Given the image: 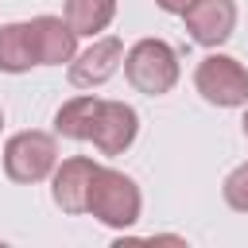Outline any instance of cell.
<instances>
[{
    "instance_id": "obj_1",
    "label": "cell",
    "mask_w": 248,
    "mask_h": 248,
    "mask_svg": "<svg viewBox=\"0 0 248 248\" xmlns=\"http://www.w3.org/2000/svg\"><path fill=\"white\" fill-rule=\"evenodd\" d=\"M85 213L93 221L108 225V229H132L140 221V213H143V194H140L132 174H124L116 167H97Z\"/></svg>"
},
{
    "instance_id": "obj_2",
    "label": "cell",
    "mask_w": 248,
    "mask_h": 248,
    "mask_svg": "<svg viewBox=\"0 0 248 248\" xmlns=\"http://www.w3.org/2000/svg\"><path fill=\"white\" fill-rule=\"evenodd\" d=\"M124 78L136 93L147 97H163L178 85L182 66H178V50L167 39H140L124 50Z\"/></svg>"
},
{
    "instance_id": "obj_3",
    "label": "cell",
    "mask_w": 248,
    "mask_h": 248,
    "mask_svg": "<svg viewBox=\"0 0 248 248\" xmlns=\"http://www.w3.org/2000/svg\"><path fill=\"white\" fill-rule=\"evenodd\" d=\"M58 167V143L50 132H39V128H27V132H16L8 136L4 143V174L19 186H35L43 178H50Z\"/></svg>"
},
{
    "instance_id": "obj_4",
    "label": "cell",
    "mask_w": 248,
    "mask_h": 248,
    "mask_svg": "<svg viewBox=\"0 0 248 248\" xmlns=\"http://www.w3.org/2000/svg\"><path fill=\"white\" fill-rule=\"evenodd\" d=\"M194 89L202 93V101H209L217 108H240V105H248V70L232 54L213 50V54H205L198 62Z\"/></svg>"
},
{
    "instance_id": "obj_5",
    "label": "cell",
    "mask_w": 248,
    "mask_h": 248,
    "mask_svg": "<svg viewBox=\"0 0 248 248\" xmlns=\"http://www.w3.org/2000/svg\"><path fill=\"white\" fill-rule=\"evenodd\" d=\"M124 66V43L116 39V35H97L85 50H78L74 54V62H70V85L74 89H97V85H105L116 70Z\"/></svg>"
},
{
    "instance_id": "obj_6",
    "label": "cell",
    "mask_w": 248,
    "mask_h": 248,
    "mask_svg": "<svg viewBox=\"0 0 248 248\" xmlns=\"http://www.w3.org/2000/svg\"><path fill=\"white\" fill-rule=\"evenodd\" d=\"M186 31L198 46H225L236 31V0H194L186 8Z\"/></svg>"
},
{
    "instance_id": "obj_7",
    "label": "cell",
    "mask_w": 248,
    "mask_h": 248,
    "mask_svg": "<svg viewBox=\"0 0 248 248\" xmlns=\"http://www.w3.org/2000/svg\"><path fill=\"white\" fill-rule=\"evenodd\" d=\"M140 136V112L124 101H101V112L93 120V136L89 143L101 155H124Z\"/></svg>"
},
{
    "instance_id": "obj_8",
    "label": "cell",
    "mask_w": 248,
    "mask_h": 248,
    "mask_svg": "<svg viewBox=\"0 0 248 248\" xmlns=\"http://www.w3.org/2000/svg\"><path fill=\"white\" fill-rule=\"evenodd\" d=\"M101 163H93L89 155H70L54 167L50 174V198L62 213H85L89 209V186Z\"/></svg>"
},
{
    "instance_id": "obj_9",
    "label": "cell",
    "mask_w": 248,
    "mask_h": 248,
    "mask_svg": "<svg viewBox=\"0 0 248 248\" xmlns=\"http://www.w3.org/2000/svg\"><path fill=\"white\" fill-rule=\"evenodd\" d=\"M31 23V43H35V58L39 66H70L78 54V31L66 23V16H35Z\"/></svg>"
},
{
    "instance_id": "obj_10",
    "label": "cell",
    "mask_w": 248,
    "mask_h": 248,
    "mask_svg": "<svg viewBox=\"0 0 248 248\" xmlns=\"http://www.w3.org/2000/svg\"><path fill=\"white\" fill-rule=\"evenodd\" d=\"M97 112H101V97H93V93H78V97L62 101V108L54 112V136L85 143V140L93 136Z\"/></svg>"
},
{
    "instance_id": "obj_11",
    "label": "cell",
    "mask_w": 248,
    "mask_h": 248,
    "mask_svg": "<svg viewBox=\"0 0 248 248\" xmlns=\"http://www.w3.org/2000/svg\"><path fill=\"white\" fill-rule=\"evenodd\" d=\"M31 66H39L31 23H4L0 27V74H27Z\"/></svg>"
},
{
    "instance_id": "obj_12",
    "label": "cell",
    "mask_w": 248,
    "mask_h": 248,
    "mask_svg": "<svg viewBox=\"0 0 248 248\" xmlns=\"http://www.w3.org/2000/svg\"><path fill=\"white\" fill-rule=\"evenodd\" d=\"M66 23L85 35V39H97L101 31H108V23L116 19V0H66L62 8Z\"/></svg>"
},
{
    "instance_id": "obj_13",
    "label": "cell",
    "mask_w": 248,
    "mask_h": 248,
    "mask_svg": "<svg viewBox=\"0 0 248 248\" xmlns=\"http://www.w3.org/2000/svg\"><path fill=\"white\" fill-rule=\"evenodd\" d=\"M221 194H225V205H229V209H236V213H248V159L225 174V186H221Z\"/></svg>"
},
{
    "instance_id": "obj_14",
    "label": "cell",
    "mask_w": 248,
    "mask_h": 248,
    "mask_svg": "<svg viewBox=\"0 0 248 248\" xmlns=\"http://www.w3.org/2000/svg\"><path fill=\"white\" fill-rule=\"evenodd\" d=\"M155 4H159L167 16H186V8H190L194 0H155Z\"/></svg>"
},
{
    "instance_id": "obj_15",
    "label": "cell",
    "mask_w": 248,
    "mask_h": 248,
    "mask_svg": "<svg viewBox=\"0 0 248 248\" xmlns=\"http://www.w3.org/2000/svg\"><path fill=\"white\" fill-rule=\"evenodd\" d=\"M240 132H244V140H248V105H244V120H240Z\"/></svg>"
},
{
    "instance_id": "obj_16",
    "label": "cell",
    "mask_w": 248,
    "mask_h": 248,
    "mask_svg": "<svg viewBox=\"0 0 248 248\" xmlns=\"http://www.w3.org/2000/svg\"><path fill=\"white\" fill-rule=\"evenodd\" d=\"M0 128H4V108H0Z\"/></svg>"
}]
</instances>
